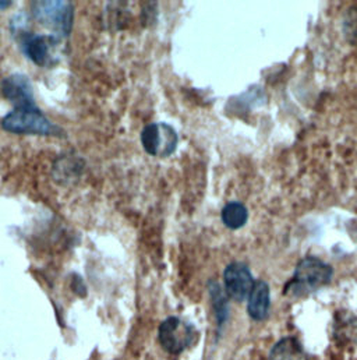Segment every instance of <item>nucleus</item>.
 <instances>
[{
  "label": "nucleus",
  "mask_w": 357,
  "mask_h": 360,
  "mask_svg": "<svg viewBox=\"0 0 357 360\" xmlns=\"http://www.w3.org/2000/svg\"><path fill=\"white\" fill-rule=\"evenodd\" d=\"M34 17L48 28L58 31L60 35H69L73 25V4L70 1H34Z\"/></svg>",
  "instance_id": "obj_3"
},
{
  "label": "nucleus",
  "mask_w": 357,
  "mask_h": 360,
  "mask_svg": "<svg viewBox=\"0 0 357 360\" xmlns=\"http://www.w3.org/2000/svg\"><path fill=\"white\" fill-rule=\"evenodd\" d=\"M209 290H211L212 303H214V307H215V311H216V317H218L219 323H223L225 319H226V311H228L226 299H225L219 285H216L215 282H212L209 285Z\"/></svg>",
  "instance_id": "obj_12"
},
{
  "label": "nucleus",
  "mask_w": 357,
  "mask_h": 360,
  "mask_svg": "<svg viewBox=\"0 0 357 360\" xmlns=\"http://www.w3.org/2000/svg\"><path fill=\"white\" fill-rule=\"evenodd\" d=\"M332 275L334 270L327 263L316 257H304L299 262L294 275L285 290L292 295H304L330 283Z\"/></svg>",
  "instance_id": "obj_2"
},
{
  "label": "nucleus",
  "mask_w": 357,
  "mask_h": 360,
  "mask_svg": "<svg viewBox=\"0 0 357 360\" xmlns=\"http://www.w3.org/2000/svg\"><path fill=\"white\" fill-rule=\"evenodd\" d=\"M10 4H11V1H4V0H3V1H0V10L7 8Z\"/></svg>",
  "instance_id": "obj_13"
},
{
  "label": "nucleus",
  "mask_w": 357,
  "mask_h": 360,
  "mask_svg": "<svg viewBox=\"0 0 357 360\" xmlns=\"http://www.w3.org/2000/svg\"><path fill=\"white\" fill-rule=\"evenodd\" d=\"M195 340L194 328L178 317L167 319L160 327V342L169 354H181Z\"/></svg>",
  "instance_id": "obj_5"
},
{
  "label": "nucleus",
  "mask_w": 357,
  "mask_h": 360,
  "mask_svg": "<svg viewBox=\"0 0 357 360\" xmlns=\"http://www.w3.org/2000/svg\"><path fill=\"white\" fill-rule=\"evenodd\" d=\"M56 45L58 39L49 35H25L21 41L24 53L38 66H45L51 62Z\"/></svg>",
  "instance_id": "obj_8"
},
{
  "label": "nucleus",
  "mask_w": 357,
  "mask_h": 360,
  "mask_svg": "<svg viewBox=\"0 0 357 360\" xmlns=\"http://www.w3.org/2000/svg\"><path fill=\"white\" fill-rule=\"evenodd\" d=\"M249 314L256 321H263L269 313V286L267 282L260 279L254 282V286L249 296L247 304Z\"/></svg>",
  "instance_id": "obj_9"
},
{
  "label": "nucleus",
  "mask_w": 357,
  "mask_h": 360,
  "mask_svg": "<svg viewBox=\"0 0 357 360\" xmlns=\"http://www.w3.org/2000/svg\"><path fill=\"white\" fill-rule=\"evenodd\" d=\"M3 130L14 134H37V136H53L63 134L60 127L53 124L38 106L31 108H14L0 122Z\"/></svg>",
  "instance_id": "obj_1"
},
{
  "label": "nucleus",
  "mask_w": 357,
  "mask_h": 360,
  "mask_svg": "<svg viewBox=\"0 0 357 360\" xmlns=\"http://www.w3.org/2000/svg\"><path fill=\"white\" fill-rule=\"evenodd\" d=\"M1 92L15 108L37 106L34 101V90L31 80L21 75H11L1 82Z\"/></svg>",
  "instance_id": "obj_7"
},
{
  "label": "nucleus",
  "mask_w": 357,
  "mask_h": 360,
  "mask_svg": "<svg viewBox=\"0 0 357 360\" xmlns=\"http://www.w3.org/2000/svg\"><path fill=\"white\" fill-rule=\"evenodd\" d=\"M268 360H309L301 345L294 338L280 340L271 351Z\"/></svg>",
  "instance_id": "obj_10"
},
{
  "label": "nucleus",
  "mask_w": 357,
  "mask_h": 360,
  "mask_svg": "<svg viewBox=\"0 0 357 360\" xmlns=\"http://www.w3.org/2000/svg\"><path fill=\"white\" fill-rule=\"evenodd\" d=\"M221 218L226 228L240 229L242 226L246 225V222L249 219V211H247L246 205H243L242 202L232 201L223 207Z\"/></svg>",
  "instance_id": "obj_11"
},
{
  "label": "nucleus",
  "mask_w": 357,
  "mask_h": 360,
  "mask_svg": "<svg viewBox=\"0 0 357 360\" xmlns=\"http://www.w3.org/2000/svg\"><path fill=\"white\" fill-rule=\"evenodd\" d=\"M141 144L150 155L169 157L178 147V133L167 123H151L141 131Z\"/></svg>",
  "instance_id": "obj_4"
},
{
  "label": "nucleus",
  "mask_w": 357,
  "mask_h": 360,
  "mask_svg": "<svg viewBox=\"0 0 357 360\" xmlns=\"http://www.w3.org/2000/svg\"><path fill=\"white\" fill-rule=\"evenodd\" d=\"M223 283L226 295L236 300L243 302L250 296V292L254 286V279L250 269L245 263H232L223 272Z\"/></svg>",
  "instance_id": "obj_6"
}]
</instances>
